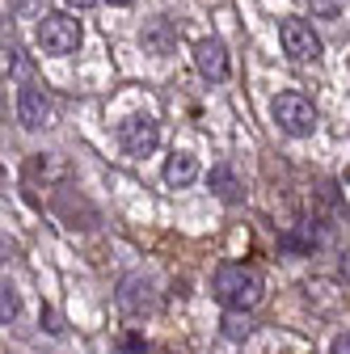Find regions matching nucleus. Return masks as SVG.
I'll return each mask as SVG.
<instances>
[{
  "label": "nucleus",
  "instance_id": "obj_14",
  "mask_svg": "<svg viewBox=\"0 0 350 354\" xmlns=\"http://www.w3.org/2000/svg\"><path fill=\"white\" fill-rule=\"evenodd\" d=\"M329 354H350V333H338V337L329 342Z\"/></svg>",
  "mask_w": 350,
  "mask_h": 354
},
{
  "label": "nucleus",
  "instance_id": "obj_8",
  "mask_svg": "<svg viewBox=\"0 0 350 354\" xmlns=\"http://www.w3.org/2000/svg\"><path fill=\"white\" fill-rule=\"evenodd\" d=\"M118 308L127 317H148L152 308H156V291H152V279H144V274H127L122 283H118Z\"/></svg>",
  "mask_w": 350,
  "mask_h": 354
},
{
  "label": "nucleus",
  "instance_id": "obj_13",
  "mask_svg": "<svg viewBox=\"0 0 350 354\" xmlns=\"http://www.w3.org/2000/svg\"><path fill=\"white\" fill-rule=\"evenodd\" d=\"M308 9H313V17H338L346 9V0H308Z\"/></svg>",
  "mask_w": 350,
  "mask_h": 354
},
{
  "label": "nucleus",
  "instance_id": "obj_5",
  "mask_svg": "<svg viewBox=\"0 0 350 354\" xmlns=\"http://www.w3.org/2000/svg\"><path fill=\"white\" fill-rule=\"evenodd\" d=\"M118 148L127 156H152L160 148V122L152 114H127L118 122Z\"/></svg>",
  "mask_w": 350,
  "mask_h": 354
},
{
  "label": "nucleus",
  "instance_id": "obj_6",
  "mask_svg": "<svg viewBox=\"0 0 350 354\" xmlns=\"http://www.w3.org/2000/svg\"><path fill=\"white\" fill-rule=\"evenodd\" d=\"M190 59H194V68H199V76L203 80H215V84H220V80H228V72H232V59H228V47H224V42L220 38H199L194 42V47H190Z\"/></svg>",
  "mask_w": 350,
  "mask_h": 354
},
{
  "label": "nucleus",
  "instance_id": "obj_10",
  "mask_svg": "<svg viewBox=\"0 0 350 354\" xmlns=\"http://www.w3.org/2000/svg\"><path fill=\"white\" fill-rule=\"evenodd\" d=\"M199 160L190 156V152H173V156H165V169H160V177H165V186H173V190H182V186H194L199 182Z\"/></svg>",
  "mask_w": 350,
  "mask_h": 354
},
{
  "label": "nucleus",
  "instance_id": "obj_11",
  "mask_svg": "<svg viewBox=\"0 0 350 354\" xmlns=\"http://www.w3.org/2000/svg\"><path fill=\"white\" fill-rule=\"evenodd\" d=\"M17 313H21L17 287H13V283H5V287H0V317H5V325H13V321H17Z\"/></svg>",
  "mask_w": 350,
  "mask_h": 354
},
{
  "label": "nucleus",
  "instance_id": "obj_15",
  "mask_svg": "<svg viewBox=\"0 0 350 354\" xmlns=\"http://www.w3.org/2000/svg\"><path fill=\"white\" fill-rule=\"evenodd\" d=\"M68 9H93V5H102V0H64Z\"/></svg>",
  "mask_w": 350,
  "mask_h": 354
},
{
  "label": "nucleus",
  "instance_id": "obj_12",
  "mask_svg": "<svg viewBox=\"0 0 350 354\" xmlns=\"http://www.w3.org/2000/svg\"><path fill=\"white\" fill-rule=\"evenodd\" d=\"M249 313H228V321H224V337H232V342H245L249 337Z\"/></svg>",
  "mask_w": 350,
  "mask_h": 354
},
{
  "label": "nucleus",
  "instance_id": "obj_2",
  "mask_svg": "<svg viewBox=\"0 0 350 354\" xmlns=\"http://www.w3.org/2000/svg\"><path fill=\"white\" fill-rule=\"evenodd\" d=\"M80 38H84V34H80V21L68 17V13H47V17H38V26H34L38 51H42V55H55V59L76 55Z\"/></svg>",
  "mask_w": 350,
  "mask_h": 354
},
{
  "label": "nucleus",
  "instance_id": "obj_1",
  "mask_svg": "<svg viewBox=\"0 0 350 354\" xmlns=\"http://www.w3.org/2000/svg\"><path fill=\"white\" fill-rule=\"evenodd\" d=\"M211 291L228 313H253L261 304V295H266V283H261V274L249 270V266H220L215 279H211Z\"/></svg>",
  "mask_w": 350,
  "mask_h": 354
},
{
  "label": "nucleus",
  "instance_id": "obj_9",
  "mask_svg": "<svg viewBox=\"0 0 350 354\" xmlns=\"http://www.w3.org/2000/svg\"><path fill=\"white\" fill-rule=\"evenodd\" d=\"M207 186H211V194H215V198H220V203H228V207L245 203V186H241V177L232 173V165H211V173H207Z\"/></svg>",
  "mask_w": 350,
  "mask_h": 354
},
{
  "label": "nucleus",
  "instance_id": "obj_7",
  "mask_svg": "<svg viewBox=\"0 0 350 354\" xmlns=\"http://www.w3.org/2000/svg\"><path fill=\"white\" fill-rule=\"evenodd\" d=\"M17 122L26 131H42L51 122V97L42 84H21L17 88Z\"/></svg>",
  "mask_w": 350,
  "mask_h": 354
},
{
  "label": "nucleus",
  "instance_id": "obj_16",
  "mask_svg": "<svg viewBox=\"0 0 350 354\" xmlns=\"http://www.w3.org/2000/svg\"><path fill=\"white\" fill-rule=\"evenodd\" d=\"M140 350H144V342H140L136 333H131V337H127V354H140Z\"/></svg>",
  "mask_w": 350,
  "mask_h": 354
},
{
  "label": "nucleus",
  "instance_id": "obj_17",
  "mask_svg": "<svg viewBox=\"0 0 350 354\" xmlns=\"http://www.w3.org/2000/svg\"><path fill=\"white\" fill-rule=\"evenodd\" d=\"M110 5H136V0H110Z\"/></svg>",
  "mask_w": 350,
  "mask_h": 354
},
{
  "label": "nucleus",
  "instance_id": "obj_4",
  "mask_svg": "<svg viewBox=\"0 0 350 354\" xmlns=\"http://www.w3.org/2000/svg\"><path fill=\"white\" fill-rule=\"evenodd\" d=\"M279 42H283V55L295 59V64H317V59L325 55L321 34H317L308 21H300V17L279 21Z\"/></svg>",
  "mask_w": 350,
  "mask_h": 354
},
{
  "label": "nucleus",
  "instance_id": "obj_3",
  "mask_svg": "<svg viewBox=\"0 0 350 354\" xmlns=\"http://www.w3.org/2000/svg\"><path fill=\"white\" fill-rule=\"evenodd\" d=\"M270 118H275V127L283 131V136H291V140H308L313 131H317V106L304 93H279L270 102Z\"/></svg>",
  "mask_w": 350,
  "mask_h": 354
}]
</instances>
